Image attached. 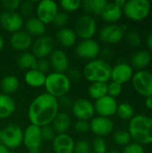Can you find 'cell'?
<instances>
[{
    "label": "cell",
    "mask_w": 152,
    "mask_h": 153,
    "mask_svg": "<svg viewBox=\"0 0 152 153\" xmlns=\"http://www.w3.org/2000/svg\"><path fill=\"white\" fill-rule=\"evenodd\" d=\"M49 64L55 73L65 74L69 70V58L62 49H54L49 56Z\"/></svg>",
    "instance_id": "18"
},
{
    "label": "cell",
    "mask_w": 152,
    "mask_h": 153,
    "mask_svg": "<svg viewBox=\"0 0 152 153\" xmlns=\"http://www.w3.org/2000/svg\"><path fill=\"white\" fill-rule=\"evenodd\" d=\"M82 1L80 0H62L59 2V5L65 13H73L77 11L81 7Z\"/></svg>",
    "instance_id": "35"
},
{
    "label": "cell",
    "mask_w": 152,
    "mask_h": 153,
    "mask_svg": "<svg viewBox=\"0 0 152 153\" xmlns=\"http://www.w3.org/2000/svg\"><path fill=\"white\" fill-rule=\"evenodd\" d=\"M75 55L86 60H94L100 54V47L94 39L81 40L75 47Z\"/></svg>",
    "instance_id": "11"
},
{
    "label": "cell",
    "mask_w": 152,
    "mask_h": 153,
    "mask_svg": "<svg viewBox=\"0 0 152 153\" xmlns=\"http://www.w3.org/2000/svg\"><path fill=\"white\" fill-rule=\"evenodd\" d=\"M68 21H69L68 13L63 11V12H58L57 13V14L56 15V17H55V19H54L52 23L56 27L61 29V28H64L65 26V24L68 22Z\"/></svg>",
    "instance_id": "38"
},
{
    "label": "cell",
    "mask_w": 152,
    "mask_h": 153,
    "mask_svg": "<svg viewBox=\"0 0 152 153\" xmlns=\"http://www.w3.org/2000/svg\"><path fill=\"white\" fill-rule=\"evenodd\" d=\"M123 15V9L116 5L114 2L108 3L103 9L100 16L103 21L109 24H116Z\"/></svg>",
    "instance_id": "22"
},
{
    "label": "cell",
    "mask_w": 152,
    "mask_h": 153,
    "mask_svg": "<svg viewBox=\"0 0 152 153\" xmlns=\"http://www.w3.org/2000/svg\"><path fill=\"white\" fill-rule=\"evenodd\" d=\"M16 109V104L10 95L0 93V119L10 117Z\"/></svg>",
    "instance_id": "25"
},
{
    "label": "cell",
    "mask_w": 152,
    "mask_h": 153,
    "mask_svg": "<svg viewBox=\"0 0 152 153\" xmlns=\"http://www.w3.org/2000/svg\"><path fill=\"white\" fill-rule=\"evenodd\" d=\"M122 91H123V86L118 82L112 81L110 83L108 84V95L114 99L118 97L122 93Z\"/></svg>",
    "instance_id": "39"
},
{
    "label": "cell",
    "mask_w": 152,
    "mask_h": 153,
    "mask_svg": "<svg viewBox=\"0 0 152 153\" xmlns=\"http://www.w3.org/2000/svg\"><path fill=\"white\" fill-rule=\"evenodd\" d=\"M56 39L64 48H71L75 45L77 36L73 30L64 27L59 29L56 33Z\"/></svg>",
    "instance_id": "23"
},
{
    "label": "cell",
    "mask_w": 152,
    "mask_h": 153,
    "mask_svg": "<svg viewBox=\"0 0 152 153\" xmlns=\"http://www.w3.org/2000/svg\"><path fill=\"white\" fill-rule=\"evenodd\" d=\"M57 102L59 107H63V108H71L73 105V101L71 100V98L67 95L62 96L60 98L57 99Z\"/></svg>",
    "instance_id": "48"
},
{
    "label": "cell",
    "mask_w": 152,
    "mask_h": 153,
    "mask_svg": "<svg viewBox=\"0 0 152 153\" xmlns=\"http://www.w3.org/2000/svg\"><path fill=\"white\" fill-rule=\"evenodd\" d=\"M91 149L93 153H107V143L102 137L97 136L92 142Z\"/></svg>",
    "instance_id": "37"
},
{
    "label": "cell",
    "mask_w": 152,
    "mask_h": 153,
    "mask_svg": "<svg viewBox=\"0 0 152 153\" xmlns=\"http://www.w3.org/2000/svg\"><path fill=\"white\" fill-rule=\"evenodd\" d=\"M108 2L106 0H84L82 1L81 7L89 15H100Z\"/></svg>",
    "instance_id": "27"
},
{
    "label": "cell",
    "mask_w": 152,
    "mask_h": 153,
    "mask_svg": "<svg viewBox=\"0 0 152 153\" xmlns=\"http://www.w3.org/2000/svg\"><path fill=\"white\" fill-rule=\"evenodd\" d=\"M151 10V2L148 0H129L123 7L124 14L131 21L142 22L145 20Z\"/></svg>",
    "instance_id": "5"
},
{
    "label": "cell",
    "mask_w": 152,
    "mask_h": 153,
    "mask_svg": "<svg viewBox=\"0 0 152 153\" xmlns=\"http://www.w3.org/2000/svg\"><path fill=\"white\" fill-rule=\"evenodd\" d=\"M88 93L92 100H99L108 95V83L106 82H92L88 89Z\"/></svg>",
    "instance_id": "32"
},
{
    "label": "cell",
    "mask_w": 152,
    "mask_h": 153,
    "mask_svg": "<svg viewBox=\"0 0 152 153\" xmlns=\"http://www.w3.org/2000/svg\"><path fill=\"white\" fill-rule=\"evenodd\" d=\"M116 115H117V117L123 120H131L134 116V109L131 104L124 102L117 106Z\"/></svg>",
    "instance_id": "33"
},
{
    "label": "cell",
    "mask_w": 152,
    "mask_h": 153,
    "mask_svg": "<svg viewBox=\"0 0 152 153\" xmlns=\"http://www.w3.org/2000/svg\"><path fill=\"white\" fill-rule=\"evenodd\" d=\"M73 128L78 134H85L90 131V122L85 120H76Z\"/></svg>",
    "instance_id": "44"
},
{
    "label": "cell",
    "mask_w": 152,
    "mask_h": 153,
    "mask_svg": "<svg viewBox=\"0 0 152 153\" xmlns=\"http://www.w3.org/2000/svg\"><path fill=\"white\" fill-rule=\"evenodd\" d=\"M32 38L31 36L23 30H19L12 34L10 38L11 47L20 52H27V50L32 46Z\"/></svg>",
    "instance_id": "20"
},
{
    "label": "cell",
    "mask_w": 152,
    "mask_h": 153,
    "mask_svg": "<svg viewBox=\"0 0 152 153\" xmlns=\"http://www.w3.org/2000/svg\"><path fill=\"white\" fill-rule=\"evenodd\" d=\"M122 153H144V149L142 145L133 142L125 146Z\"/></svg>",
    "instance_id": "45"
},
{
    "label": "cell",
    "mask_w": 152,
    "mask_h": 153,
    "mask_svg": "<svg viewBox=\"0 0 152 153\" xmlns=\"http://www.w3.org/2000/svg\"><path fill=\"white\" fill-rule=\"evenodd\" d=\"M151 62V55L147 50H139L131 57V66L136 69L144 70Z\"/></svg>",
    "instance_id": "26"
},
{
    "label": "cell",
    "mask_w": 152,
    "mask_h": 153,
    "mask_svg": "<svg viewBox=\"0 0 152 153\" xmlns=\"http://www.w3.org/2000/svg\"><path fill=\"white\" fill-rule=\"evenodd\" d=\"M23 132L16 124H9L0 129V143L9 150H14L22 144Z\"/></svg>",
    "instance_id": "6"
},
{
    "label": "cell",
    "mask_w": 152,
    "mask_h": 153,
    "mask_svg": "<svg viewBox=\"0 0 152 153\" xmlns=\"http://www.w3.org/2000/svg\"><path fill=\"white\" fill-rule=\"evenodd\" d=\"M31 48L32 54L37 59L46 58L54 50V39L48 35L39 37L32 42Z\"/></svg>",
    "instance_id": "13"
},
{
    "label": "cell",
    "mask_w": 152,
    "mask_h": 153,
    "mask_svg": "<svg viewBox=\"0 0 152 153\" xmlns=\"http://www.w3.org/2000/svg\"><path fill=\"white\" fill-rule=\"evenodd\" d=\"M114 123L108 117H95L90 122V131L99 137L107 136L110 134L114 130Z\"/></svg>",
    "instance_id": "17"
},
{
    "label": "cell",
    "mask_w": 152,
    "mask_h": 153,
    "mask_svg": "<svg viewBox=\"0 0 152 153\" xmlns=\"http://www.w3.org/2000/svg\"><path fill=\"white\" fill-rule=\"evenodd\" d=\"M47 75L36 69L29 70L24 74L25 82L32 88H40L44 86Z\"/></svg>",
    "instance_id": "29"
},
{
    "label": "cell",
    "mask_w": 152,
    "mask_h": 153,
    "mask_svg": "<svg viewBox=\"0 0 152 153\" xmlns=\"http://www.w3.org/2000/svg\"><path fill=\"white\" fill-rule=\"evenodd\" d=\"M114 3H115L116 5H118L119 7H121V8L123 9V7L125 6V4L126 1H125V0H116Z\"/></svg>",
    "instance_id": "52"
},
{
    "label": "cell",
    "mask_w": 152,
    "mask_h": 153,
    "mask_svg": "<svg viewBox=\"0 0 152 153\" xmlns=\"http://www.w3.org/2000/svg\"><path fill=\"white\" fill-rule=\"evenodd\" d=\"M58 4L53 0H41L36 7L37 18L45 25L52 23L58 13Z\"/></svg>",
    "instance_id": "10"
},
{
    "label": "cell",
    "mask_w": 152,
    "mask_h": 153,
    "mask_svg": "<svg viewBox=\"0 0 152 153\" xmlns=\"http://www.w3.org/2000/svg\"><path fill=\"white\" fill-rule=\"evenodd\" d=\"M100 40L109 45H115L122 41L125 38V31L117 24H108L100 29L99 32Z\"/></svg>",
    "instance_id": "14"
},
{
    "label": "cell",
    "mask_w": 152,
    "mask_h": 153,
    "mask_svg": "<svg viewBox=\"0 0 152 153\" xmlns=\"http://www.w3.org/2000/svg\"><path fill=\"white\" fill-rule=\"evenodd\" d=\"M145 107L149 109L152 110V96L147 97L145 99Z\"/></svg>",
    "instance_id": "50"
},
{
    "label": "cell",
    "mask_w": 152,
    "mask_h": 153,
    "mask_svg": "<svg viewBox=\"0 0 152 153\" xmlns=\"http://www.w3.org/2000/svg\"><path fill=\"white\" fill-rule=\"evenodd\" d=\"M1 27L12 34L21 30L23 26V17L16 12H3L0 14Z\"/></svg>",
    "instance_id": "15"
},
{
    "label": "cell",
    "mask_w": 152,
    "mask_h": 153,
    "mask_svg": "<svg viewBox=\"0 0 152 153\" xmlns=\"http://www.w3.org/2000/svg\"><path fill=\"white\" fill-rule=\"evenodd\" d=\"M20 0H2L1 4L6 12H15L21 4Z\"/></svg>",
    "instance_id": "43"
},
{
    "label": "cell",
    "mask_w": 152,
    "mask_h": 153,
    "mask_svg": "<svg viewBox=\"0 0 152 153\" xmlns=\"http://www.w3.org/2000/svg\"><path fill=\"white\" fill-rule=\"evenodd\" d=\"M0 153H14L11 152L9 149H7L5 146H4L3 144L0 143Z\"/></svg>",
    "instance_id": "51"
},
{
    "label": "cell",
    "mask_w": 152,
    "mask_h": 153,
    "mask_svg": "<svg viewBox=\"0 0 152 153\" xmlns=\"http://www.w3.org/2000/svg\"><path fill=\"white\" fill-rule=\"evenodd\" d=\"M51 66H50V64H49V61L46 58H42V59H38L37 60V63H36V66H35V69L45 74L47 73L49 70H50Z\"/></svg>",
    "instance_id": "46"
},
{
    "label": "cell",
    "mask_w": 152,
    "mask_h": 153,
    "mask_svg": "<svg viewBox=\"0 0 152 153\" xmlns=\"http://www.w3.org/2000/svg\"><path fill=\"white\" fill-rule=\"evenodd\" d=\"M107 153H120L118 151H116V150H112V151H109V152H107Z\"/></svg>",
    "instance_id": "54"
},
{
    "label": "cell",
    "mask_w": 152,
    "mask_h": 153,
    "mask_svg": "<svg viewBox=\"0 0 152 153\" xmlns=\"http://www.w3.org/2000/svg\"><path fill=\"white\" fill-rule=\"evenodd\" d=\"M146 43H147V46H148V48H150V50H151L152 51V31L151 32H150V33L147 35Z\"/></svg>",
    "instance_id": "49"
},
{
    "label": "cell",
    "mask_w": 152,
    "mask_h": 153,
    "mask_svg": "<svg viewBox=\"0 0 152 153\" xmlns=\"http://www.w3.org/2000/svg\"><path fill=\"white\" fill-rule=\"evenodd\" d=\"M26 32L30 36H36L37 38L45 35L46 25L39 20L36 16H30L25 22Z\"/></svg>",
    "instance_id": "28"
},
{
    "label": "cell",
    "mask_w": 152,
    "mask_h": 153,
    "mask_svg": "<svg viewBox=\"0 0 152 153\" xmlns=\"http://www.w3.org/2000/svg\"><path fill=\"white\" fill-rule=\"evenodd\" d=\"M91 151V146L89 142L85 140H80L74 143L73 153H90Z\"/></svg>",
    "instance_id": "41"
},
{
    "label": "cell",
    "mask_w": 152,
    "mask_h": 153,
    "mask_svg": "<svg viewBox=\"0 0 152 153\" xmlns=\"http://www.w3.org/2000/svg\"><path fill=\"white\" fill-rule=\"evenodd\" d=\"M4 39H3V37L0 35V51L3 49V48H4Z\"/></svg>",
    "instance_id": "53"
},
{
    "label": "cell",
    "mask_w": 152,
    "mask_h": 153,
    "mask_svg": "<svg viewBox=\"0 0 152 153\" xmlns=\"http://www.w3.org/2000/svg\"><path fill=\"white\" fill-rule=\"evenodd\" d=\"M19 86V80L14 75H6L1 80L0 82V89L3 91V93L10 96L18 90Z\"/></svg>",
    "instance_id": "30"
},
{
    "label": "cell",
    "mask_w": 152,
    "mask_h": 153,
    "mask_svg": "<svg viewBox=\"0 0 152 153\" xmlns=\"http://www.w3.org/2000/svg\"><path fill=\"white\" fill-rule=\"evenodd\" d=\"M20 11H21V15L22 16H30L34 9V3L32 1H24L22 2L20 4Z\"/></svg>",
    "instance_id": "42"
},
{
    "label": "cell",
    "mask_w": 152,
    "mask_h": 153,
    "mask_svg": "<svg viewBox=\"0 0 152 153\" xmlns=\"http://www.w3.org/2000/svg\"><path fill=\"white\" fill-rule=\"evenodd\" d=\"M125 37L127 44L133 48H138L142 43V38L140 34L135 31H129L125 34Z\"/></svg>",
    "instance_id": "36"
},
{
    "label": "cell",
    "mask_w": 152,
    "mask_h": 153,
    "mask_svg": "<svg viewBox=\"0 0 152 153\" xmlns=\"http://www.w3.org/2000/svg\"><path fill=\"white\" fill-rule=\"evenodd\" d=\"M74 32L82 40L91 39L97 32V22L93 16L82 14L75 22Z\"/></svg>",
    "instance_id": "7"
},
{
    "label": "cell",
    "mask_w": 152,
    "mask_h": 153,
    "mask_svg": "<svg viewBox=\"0 0 152 153\" xmlns=\"http://www.w3.org/2000/svg\"><path fill=\"white\" fill-rule=\"evenodd\" d=\"M128 133L134 143L141 145L152 143V118L143 114L133 116L129 122Z\"/></svg>",
    "instance_id": "2"
},
{
    "label": "cell",
    "mask_w": 152,
    "mask_h": 153,
    "mask_svg": "<svg viewBox=\"0 0 152 153\" xmlns=\"http://www.w3.org/2000/svg\"><path fill=\"white\" fill-rule=\"evenodd\" d=\"M52 143L54 153H73L75 143L68 134H56Z\"/></svg>",
    "instance_id": "21"
},
{
    "label": "cell",
    "mask_w": 152,
    "mask_h": 153,
    "mask_svg": "<svg viewBox=\"0 0 152 153\" xmlns=\"http://www.w3.org/2000/svg\"><path fill=\"white\" fill-rule=\"evenodd\" d=\"M40 129H41L42 140L50 142V141H53L55 139V137L56 135V133L55 132V130H54V128L52 127L51 125L42 126V127H40Z\"/></svg>",
    "instance_id": "40"
},
{
    "label": "cell",
    "mask_w": 152,
    "mask_h": 153,
    "mask_svg": "<svg viewBox=\"0 0 152 153\" xmlns=\"http://www.w3.org/2000/svg\"><path fill=\"white\" fill-rule=\"evenodd\" d=\"M151 118H152V117H151Z\"/></svg>",
    "instance_id": "55"
},
{
    "label": "cell",
    "mask_w": 152,
    "mask_h": 153,
    "mask_svg": "<svg viewBox=\"0 0 152 153\" xmlns=\"http://www.w3.org/2000/svg\"><path fill=\"white\" fill-rule=\"evenodd\" d=\"M42 141L39 126L30 124L23 131L22 143L29 151V153H39Z\"/></svg>",
    "instance_id": "8"
},
{
    "label": "cell",
    "mask_w": 152,
    "mask_h": 153,
    "mask_svg": "<svg viewBox=\"0 0 152 153\" xmlns=\"http://www.w3.org/2000/svg\"><path fill=\"white\" fill-rule=\"evenodd\" d=\"M93 105H94L95 112L98 113L99 117H104L108 118L116 114V109L118 106L116 99L108 95H106L95 100V103Z\"/></svg>",
    "instance_id": "16"
},
{
    "label": "cell",
    "mask_w": 152,
    "mask_h": 153,
    "mask_svg": "<svg viewBox=\"0 0 152 153\" xmlns=\"http://www.w3.org/2000/svg\"><path fill=\"white\" fill-rule=\"evenodd\" d=\"M71 85L72 82L69 80L66 74L53 72L47 75L44 87L46 89V93L58 99L67 95L71 90Z\"/></svg>",
    "instance_id": "4"
},
{
    "label": "cell",
    "mask_w": 152,
    "mask_h": 153,
    "mask_svg": "<svg viewBox=\"0 0 152 153\" xmlns=\"http://www.w3.org/2000/svg\"><path fill=\"white\" fill-rule=\"evenodd\" d=\"M133 74V68L131 66V65L126 63H119L112 67L111 80L123 85L124 83L130 82Z\"/></svg>",
    "instance_id": "19"
},
{
    "label": "cell",
    "mask_w": 152,
    "mask_h": 153,
    "mask_svg": "<svg viewBox=\"0 0 152 153\" xmlns=\"http://www.w3.org/2000/svg\"><path fill=\"white\" fill-rule=\"evenodd\" d=\"M59 112L57 99L41 93L32 100L28 108V118L31 125L42 127L51 125Z\"/></svg>",
    "instance_id": "1"
},
{
    "label": "cell",
    "mask_w": 152,
    "mask_h": 153,
    "mask_svg": "<svg viewBox=\"0 0 152 153\" xmlns=\"http://www.w3.org/2000/svg\"><path fill=\"white\" fill-rule=\"evenodd\" d=\"M111 65L103 59H94L89 61L83 67V77L92 82H108L111 80Z\"/></svg>",
    "instance_id": "3"
},
{
    "label": "cell",
    "mask_w": 152,
    "mask_h": 153,
    "mask_svg": "<svg viewBox=\"0 0 152 153\" xmlns=\"http://www.w3.org/2000/svg\"><path fill=\"white\" fill-rule=\"evenodd\" d=\"M37 60L38 59L35 57V56L32 53L22 52L17 57L16 63H17V65L21 69L29 71V70H31V69H35Z\"/></svg>",
    "instance_id": "31"
},
{
    "label": "cell",
    "mask_w": 152,
    "mask_h": 153,
    "mask_svg": "<svg viewBox=\"0 0 152 153\" xmlns=\"http://www.w3.org/2000/svg\"><path fill=\"white\" fill-rule=\"evenodd\" d=\"M113 141L116 145L119 146H126L129 144L132 141L131 135L128 133V131H124V130H119L116 131L114 135H113Z\"/></svg>",
    "instance_id": "34"
},
{
    "label": "cell",
    "mask_w": 152,
    "mask_h": 153,
    "mask_svg": "<svg viewBox=\"0 0 152 153\" xmlns=\"http://www.w3.org/2000/svg\"><path fill=\"white\" fill-rule=\"evenodd\" d=\"M68 72V74H66L67 76H68V78H69V80L72 82H78V81H80L81 80V78H82V74H81V72L78 70V69H75V68H73V69H70V70H68L67 71Z\"/></svg>",
    "instance_id": "47"
},
{
    "label": "cell",
    "mask_w": 152,
    "mask_h": 153,
    "mask_svg": "<svg viewBox=\"0 0 152 153\" xmlns=\"http://www.w3.org/2000/svg\"><path fill=\"white\" fill-rule=\"evenodd\" d=\"M72 126L70 116L65 112H58L52 122V127L56 134H66Z\"/></svg>",
    "instance_id": "24"
},
{
    "label": "cell",
    "mask_w": 152,
    "mask_h": 153,
    "mask_svg": "<svg viewBox=\"0 0 152 153\" xmlns=\"http://www.w3.org/2000/svg\"><path fill=\"white\" fill-rule=\"evenodd\" d=\"M71 110L77 120L88 121L89 119H92L95 114L94 105L90 100L84 98H80L74 100L71 107Z\"/></svg>",
    "instance_id": "12"
},
{
    "label": "cell",
    "mask_w": 152,
    "mask_h": 153,
    "mask_svg": "<svg viewBox=\"0 0 152 153\" xmlns=\"http://www.w3.org/2000/svg\"><path fill=\"white\" fill-rule=\"evenodd\" d=\"M134 91L145 98L152 96V74L146 70L136 72L132 78Z\"/></svg>",
    "instance_id": "9"
}]
</instances>
